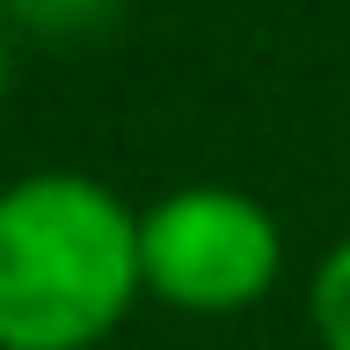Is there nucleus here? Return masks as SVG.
Listing matches in <instances>:
<instances>
[{
	"label": "nucleus",
	"instance_id": "1",
	"mask_svg": "<svg viewBox=\"0 0 350 350\" xmlns=\"http://www.w3.org/2000/svg\"><path fill=\"white\" fill-rule=\"evenodd\" d=\"M139 292V219L95 175L0 190V350H95Z\"/></svg>",
	"mask_w": 350,
	"mask_h": 350
},
{
	"label": "nucleus",
	"instance_id": "2",
	"mask_svg": "<svg viewBox=\"0 0 350 350\" xmlns=\"http://www.w3.org/2000/svg\"><path fill=\"white\" fill-rule=\"evenodd\" d=\"M139 270L153 299L183 314H241L270 299L284 270V234L270 204H256L248 190L190 183L139 219Z\"/></svg>",
	"mask_w": 350,
	"mask_h": 350
},
{
	"label": "nucleus",
	"instance_id": "3",
	"mask_svg": "<svg viewBox=\"0 0 350 350\" xmlns=\"http://www.w3.org/2000/svg\"><path fill=\"white\" fill-rule=\"evenodd\" d=\"M124 0H0V15L22 22L29 37H95Z\"/></svg>",
	"mask_w": 350,
	"mask_h": 350
},
{
	"label": "nucleus",
	"instance_id": "4",
	"mask_svg": "<svg viewBox=\"0 0 350 350\" xmlns=\"http://www.w3.org/2000/svg\"><path fill=\"white\" fill-rule=\"evenodd\" d=\"M306 306H314V336H321V350H350V241L321 256Z\"/></svg>",
	"mask_w": 350,
	"mask_h": 350
},
{
	"label": "nucleus",
	"instance_id": "5",
	"mask_svg": "<svg viewBox=\"0 0 350 350\" xmlns=\"http://www.w3.org/2000/svg\"><path fill=\"white\" fill-rule=\"evenodd\" d=\"M0 95H8V51H0Z\"/></svg>",
	"mask_w": 350,
	"mask_h": 350
}]
</instances>
